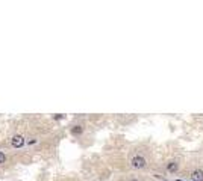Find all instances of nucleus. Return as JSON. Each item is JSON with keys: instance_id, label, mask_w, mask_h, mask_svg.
<instances>
[{"instance_id": "1", "label": "nucleus", "mask_w": 203, "mask_h": 181, "mask_svg": "<svg viewBox=\"0 0 203 181\" xmlns=\"http://www.w3.org/2000/svg\"><path fill=\"white\" fill-rule=\"evenodd\" d=\"M132 166L136 167V169H141V167L146 166V159L141 157V156H135V157L132 159Z\"/></svg>"}, {"instance_id": "8", "label": "nucleus", "mask_w": 203, "mask_h": 181, "mask_svg": "<svg viewBox=\"0 0 203 181\" xmlns=\"http://www.w3.org/2000/svg\"><path fill=\"white\" fill-rule=\"evenodd\" d=\"M162 181H165V180H162Z\"/></svg>"}, {"instance_id": "4", "label": "nucleus", "mask_w": 203, "mask_h": 181, "mask_svg": "<svg viewBox=\"0 0 203 181\" xmlns=\"http://www.w3.org/2000/svg\"><path fill=\"white\" fill-rule=\"evenodd\" d=\"M167 169H168V172H171V174L176 172V171H177V163H176V162H170L168 166H167Z\"/></svg>"}, {"instance_id": "7", "label": "nucleus", "mask_w": 203, "mask_h": 181, "mask_svg": "<svg viewBox=\"0 0 203 181\" xmlns=\"http://www.w3.org/2000/svg\"><path fill=\"white\" fill-rule=\"evenodd\" d=\"M130 181H138V180H130Z\"/></svg>"}, {"instance_id": "5", "label": "nucleus", "mask_w": 203, "mask_h": 181, "mask_svg": "<svg viewBox=\"0 0 203 181\" xmlns=\"http://www.w3.org/2000/svg\"><path fill=\"white\" fill-rule=\"evenodd\" d=\"M71 131H73V134H80V133H82V127H79V125H78V127H74Z\"/></svg>"}, {"instance_id": "6", "label": "nucleus", "mask_w": 203, "mask_h": 181, "mask_svg": "<svg viewBox=\"0 0 203 181\" xmlns=\"http://www.w3.org/2000/svg\"><path fill=\"white\" fill-rule=\"evenodd\" d=\"M5 160H6V156L0 151V163H5Z\"/></svg>"}, {"instance_id": "2", "label": "nucleus", "mask_w": 203, "mask_h": 181, "mask_svg": "<svg viewBox=\"0 0 203 181\" xmlns=\"http://www.w3.org/2000/svg\"><path fill=\"white\" fill-rule=\"evenodd\" d=\"M23 144H24V137L23 136H14L12 137V147L20 148V147H23Z\"/></svg>"}, {"instance_id": "3", "label": "nucleus", "mask_w": 203, "mask_h": 181, "mask_svg": "<svg viewBox=\"0 0 203 181\" xmlns=\"http://www.w3.org/2000/svg\"><path fill=\"white\" fill-rule=\"evenodd\" d=\"M193 181H203V171H194L191 174Z\"/></svg>"}]
</instances>
